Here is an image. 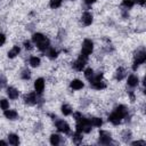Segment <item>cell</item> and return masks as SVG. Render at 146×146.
Instances as JSON below:
<instances>
[{"label":"cell","instance_id":"cell-1","mask_svg":"<svg viewBox=\"0 0 146 146\" xmlns=\"http://www.w3.org/2000/svg\"><path fill=\"white\" fill-rule=\"evenodd\" d=\"M73 116H74V119H75V121H76V131H78V132H81V133H82V132H86V133H87V132H90V131H91L92 125H91L89 119L82 116V114L79 113V112L74 113Z\"/></svg>","mask_w":146,"mask_h":146},{"label":"cell","instance_id":"cell-2","mask_svg":"<svg viewBox=\"0 0 146 146\" xmlns=\"http://www.w3.org/2000/svg\"><path fill=\"white\" fill-rule=\"evenodd\" d=\"M127 115H128V110H127V107H125L124 105H119V106L110 114L108 121H110L111 123H113L114 125H117V124L121 123L122 119L127 117Z\"/></svg>","mask_w":146,"mask_h":146},{"label":"cell","instance_id":"cell-3","mask_svg":"<svg viewBox=\"0 0 146 146\" xmlns=\"http://www.w3.org/2000/svg\"><path fill=\"white\" fill-rule=\"evenodd\" d=\"M32 41L35 43V46L41 50V51H46L49 47H50V42L48 40V38H46L43 34L41 33H35L32 36Z\"/></svg>","mask_w":146,"mask_h":146},{"label":"cell","instance_id":"cell-4","mask_svg":"<svg viewBox=\"0 0 146 146\" xmlns=\"http://www.w3.org/2000/svg\"><path fill=\"white\" fill-rule=\"evenodd\" d=\"M146 60V51L144 48H140L137 50L136 55H135V59H133V65H132V70L136 71L138 68L139 65L144 64Z\"/></svg>","mask_w":146,"mask_h":146},{"label":"cell","instance_id":"cell-5","mask_svg":"<svg viewBox=\"0 0 146 146\" xmlns=\"http://www.w3.org/2000/svg\"><path fill=\"white\" fill-rule=\"evenodd\" d=\"M94 50V42L90 39H86L82 43V50H81V55L84 57H89V55H91Z\"/></svg>","mask_w":146,"mask_h":146},{"label":"cell","instance_id":"cell-6","mask_svg":"<svg viewBox=\"0 0 146 146\" xmlns=\"http://www.w3.org/2000/svg\"><path fill=\"white\" fill-rule=\"evenodd\" d=\"M98 143L102 144V145H110L112 143V136H111V133L108 131H106V130H102L99 132Z\"/></svg>","mask_w":146,"mask_h":146},{"label":"cell","instance_id":"cell-7","mask_svg":"<svg viewBox=\"0 0 146 146\" xmlns=\"http://www.w3.org/2000/svg\"><path fill=\"white\" fill-rule=\"evenodd\" d=\"M39 96L40 95H38L35 91H32V92H30V94H27V95L24 96V102L26 104H29V105L38 104V102L41 100V99H39Z\"/></svg>","mask_w":146,"mask_h":146},{"label":"cell","instance_id":"cell-8","mask_svg":"<svg viewBox=\"0 0 146 146\" xmlns=\"http://www.w3.org/2000/svg\"><path fill=\"white\" fill-rule=\"evenodd\" d=\"M87 59H88V57H84V56L80 55V56L78 57V59L73 63V67H74V70H76V71H82L83 67H84L86 64H87Z\"/></svg>","mask_w":146,"mask_h":146},{"label":"cell","instance_id":"cell-9","mask_svg":"<svg viewBox=\"0 0 146 146\" xmlns=\"http://www.w3.org/2000/svg\"><path fill=\"white\" fill-rule=\"evenodd\" d=\"M56 128L64 133H68L70 132V125L64 121V120H56Z\"/></svg>","mask_w":146,"mask_h":146},{"label":"cell","instance_id":"cell-10","mask_svg":"<svg viewBox=\"0 0 146 146\" xmlns=\"http://www.w3.org/2000/svg\"><path fill=\"white\" fill-rule=\"evenodd\" d=\"M34 88H35V92L38 95H41L43 92V89H44V80L42 78L36 79L34 82Z\"/></svg>","mask_w":146,"mask_h":146},{"label":"cell","instance_id":"cell-11","mask_svg":"<svg viewBox=\"0 0 146 146\" xmlns=\"http://www.w3.org/2000/svg\"><path fill=\"white\" fill-rule=\"evenodd\" d=\"M81 22L84 26H89L91 23H92V15L89 13V11H84L82 14V17H81Z\"/></svg>","mask_w":146,"mask_h":146},{"label":"cell","instance_id":"cell-12","mask_svg":"<svg viewBox=\"0 0 146 146\" xmlns=\"http://www.w3.org/2000/svg\"><path fill=\"white\" fill-rule=\"evenodd\" d=\"M138 83H139V79H138L137 75H135V74L129 75V78H128V86H129V87L135 88V87L138 86Z\"/></svg>","mask_w":146,"mask_h":146},{"label":"cell","instance_id":"cell-13","mask_svg":"<svg viewBox=\"0 0 146 146\" xmlns=\"http://www.w3.org/2000/svg\"><path fill=\"white\" fill-rule=\"evenodd\" d=\"M7 95H8V97H9L10 99H16V98H18L19 92H18V90H17L16 88L9 87V88L7 89Z\"/></svg>","mask_w":146,"mask_h":146},{"label":"cell","instance_id":"cell-14","mask_svg":"<svg viewBox=\"0 0 146 146\" xmlns=\"http://www.w3.org/2000/svg\"><path fill=\"white\" fill-rule=\"evenodd\" d=\"M5 116L9 120H16L18 117V113L15 110H5Z\"/></svg>","mask_w":146,"mask_h":146},{"label":"cell","instance_id":"cell-15","mask_svg":"<svg viewBox=\"0 0 146 146\" xmlns=\"http://www.w3.org/2000/svg\"><path fill=\"white\" fill-rule=\"evenodd\" d=\"M125 75H127V71L123 67H119L116 70V73H115V79L117 81H121V80H123L125 78Z\"/></svg>","mask_w":146,"mask_h":146},{"label":"cell","instance_id":"cell-16","mask_svg":"<svg viewBox=\"0 0 146 146\" xmlns=\"http://www.w3.org/2000/svg\"><path fill=\"white\" fill-rule=\"evenodd\" d=\"M70 86H71V88L73 90H80V89H82L84 87V83L81 80H73Z\"/></svg>","mask_w":146,"mask_h":146},{"label":"cell","instance_id":"cell-17","mask_svg":"<svg viewBox=\"0 0 146 146\" xmlns=\"http://www.w3.org/2000/svg\"><path fill=\"white\" fill-rule=\"evenodd\" d=\"M19 51H21V48H19L18 46H14V47L8 51V57H9V58H14V57H16V56L19 54Z\"/></svg>","mask_w":146,"mask_h":146},{"label":"cell","instance_id":"cell-18","mask_svg":"<svg viewBox=\"0 0 146 146\" xmlns=\"http://www.w3.org/2000/svg\"><path fill=\"white\" fill-rule=\"evenodd\" d=\"M90 86H91L94 89H96V90H100V89H104V88L106 87V84H105V82H104L103 80L96 81V82H91Z\"/></svg>","mask_w":146,"mask_h":146},{"label":"cell","instance_id":"cell-19","mask_svg":"<svg viewBox=\"0 0 146 146\" xmlns=\"http://www.w3.org/2000/svg\"><path fill=\"white\" fill-rule=\"evenodd\" d=\"M8 141H9V144L16 146V145L19 144V138H18L17 135H15V133H10V135L8 136Z\"/></svg>","mask_w":146,"mask_h":146},{"label":"cell","instance_id":"cell-20","mask_svg":"<svg viewBox=\"0 0 146 146\" xmlns=\"http://www.w3.org/2000/svg\"><path fill=\"white\" fill-rule=\"evenodd\" d=\"M46 54H47V56H48L49 58H56L57 55H58V51H57L55 48L49 47V48L46 50Z\"/></svg>","mask_w":146,"mask_h":146},{"label":"cell","instance_id":"cell-21","mask_svg":"<svg viewBox=\"0 0 146 146\" xmlns=\"http://www.w3.org/2000/svg\"><path fill=\"white\" fill-rule=\"evenodd\" d=\"M89 120H90V123L92 127H100L103 124V120L100 117H91Z\"/></svg>","mask_w":146,"mask_h":146},{"label":"cell","instance_id":"cell-22","mask_svg":"<svg viewBox=\"0 0 146 146\" xmlns=\"http://www.w3.org/2000/svg\"><path fill=\"white\" fill-rule=\"evenodd\" d=\"M29 62H30V65L33 66V67H38L40 65V58L36 57V56H32Z\"/></svg>","mask_w":146,"mask_h":146},{"label":"cell","instance_id":"cell-23","mask_svg":"<svg viewBox=\"0 0 146 146\" xmlns=\"http://www.w3.org/2000/svg\"><path fill=\"white\" fill-rule=\"evenodd\" d=\"M59 143H60V136H59V135H55V133H54V135L50 136V144H51V145H55V146H56V145H58Z\"/></svg>","mask_w":146,"mask_h":146},{"label":"cell","instance_id":"cell-24","mask_svg":"<svg viewBox=\"0 0 146 146\" xmlns=\"http://www.w3.org/2000/svg\"><path fill=\"white\" fill-rule=\"evenodd\" d=\"M21 78H22L23 80H29V79L31 78V72H30V70H29V68H24V70L22 71V73H21Z\"/></svg>","mask_w":146,"mask_h":146},{"label":"cell","instance_id":"cell-25","mask_svg":"<svg viewBox=\"0 0 146 146\" xmlns=\"http://www.w3.org/2000/svg\"><path fill=\"white\" fill-rule=\"evenodd\" d=\"M62 112H63L64 115H70V114L72 113V108H71V106H68L67 104H64V105L62 106Z\"/></svg>","mask_w":146,"mask_h":146},{"label":"cell","instance_id":"cell-26","mask_svg":"<svg viewBox=\"0 0 146 146\" xmlns=\"http://www.w3.org/2000/svg\"><path fill=\"white\" fill-rule=\"evenodd\" d=\"M133 5H135V1H132V0H123V2H122V7H124L125 9L132 8Z\"/></svg>","mask_w":146,"mask_h":146},{"label":"cell","instance_id":"cell-27","mask_svg":"<svg viewBox=\"0 0 146 146\" xmlns=\"http://www.w3.org/2000/svg\"><path fill=\"white\" fill-rule=\"evenodd\" d=\"M82 139V133L81 132H75L74 135H73V141L75 143V144H79L80 143V140Z\"/></svg>","mask_w":146,"mask_h":146},{"label":"cell","instance_id":"cell-28","mask_svg":"<svg viewBox=\"0 0 146 146\" xmlns=\"http://www.w3.org/2000/svg\"><path fill=\"white\" fill-rule=\"evenodd\" d=\"M60 5H62V0H50V7L54 9L60 7Z\"/></svg>","mask_w":146,"mask_h":146},{"label":"cell","instance_id":"cell-29","mask_svg":"<svg viewBox=\"0 0 146 146\" xmlns=\"http://www.w3.org/2000/svg\"><path fill=\"white\" fill-rule=\"evenodd\" d=\"M0 107L5 111V110H7V108H9V102L7 100V99H1L0 100Z\"/></svg>","mask_w":146,"mask_h":146},{"label":"cell","instance_id":"cell-30","mask_svg":"<svg viewBox=\"0 0 146 146\" xmlns=\"http://www.w3.org/2000/svg\"><path fill=\"white\" fill-rule=\"evenodd\" d=\"M92 75H94V70H92V68H87V70L84 71V76H86V79L89 80Z\"/></svg>","mask_w":146,"mask_h":146},{"label":"cell","instance_id":"cell-31","mask_svg":"<svg viewBox=\"0 0 146 146\" xmlns=\"http://www.w3.org/2000/svg\"><path fill=\"white\" fill-rule=\"evenodd\" d=\"M6 84H7V79L5 78V75L0 74V89L5 88V87H6Z\"/></svg>","mask_w":146,"mask_h":146},{"label":"cell","instance_id":"cell-32","mask_svg":"<svg viewBox=\"0 0 146 146\" xmlns=\"http://www.w3.org/2000/svg\"><path fill=\"white\" fill-rule=\"evenodd\" d=\"M130 136H131V133H130V131H128V130H125V131H123V138H124V140H128V139L130 138Z\"/></svg>","mask_w":146,"mask_h":146},{"label":"cell","instance_id":"cell-33","mask_svg":"<svg viewBox=\"0 0 146 146\" xmlns=\"http://www.w3.org/2000/svg\"><path fill=\"white\" fill-rule=\"evenodd\" d=\"M5 42H6V36H5V34L0 33V47H1Z\"/></svg>","mask_w":146,"mask_h":146},{"label":"cell","instance_id":"cell-34","mask_svg":"<svg viewBox=\"0 0 146 146\" xmlns=\"http://www.w3.org/2000/svg\"><path fill=\"white\" fill-rule=\"evenodd\" d=\"M132 145H145L146 143L144 141V140H137V141H133V143H131Z\"/></svg>","mask_w":146,"mask_h":146},{"label":"cell","instance_id":"cell-35","mask_svg":"<svg viewBox=\"0 0 146 146\" xmlns=\"http://www.w3.org/2000/svg\"><path fill=\"white\" fill-rule=\"evenodd\" d=\"M24 46H25V48H26V49H31V48H32V47H31L30 41H25V42H24Z\"/></svg>","mask_w":146,"mask_h":146},{"label":"cell","instance_id":"cell-36","mask_svg":"<svg viewBox=\"0 0 146 146\" xmlns=\"http://www.w3.org/2000/svg\"><path fill=\"white\" fill-rule=\"evenodd\" d=\"M84 2H86L87 5H89V6H90V5L95 3V2H96V0H84Z\"/></svg>","mask_w":146,"mask_h":146},{"label":"cell","instance_id":"cell-37","mask_svg":"<svg viewBox=\"0 0 146 146\" xmlns=\"http://www.w3.org/2000/svg\"><path fill=\"white\" fill-rule=\"evenodd\" d=\"M145 1H146V0H137V2H138L139 5H145Z\"/></svg>","mask_w":146,"mask_h":146},{"label":"cell","instance_id":"cell-38","mask_svg":"<svg viewBox=\"0 0 146 146\" xmlns=\"http://www.w3.org/2000/svg\"><path fill=\"white\" fill-rule=\"evenodd\" d=\"M7 143L6 141H3V140H0V145H6Z\"/></svg>","mask_w":146,"mask_h":146}]
</instances>
